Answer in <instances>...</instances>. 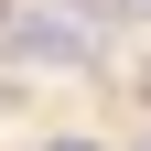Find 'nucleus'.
Segmentation results:
<instances>
[{"label":"nucleus","mask_w":151,"mask_h":151,"mask_svg":"<svg viewBox=\"0 0 151 151\" xmlns=\"http://www.w3.org/2000/svg\"><path fill=\"white\" fill-rule=\"evenodd\" d=\"M11 32V54H22V65H86V22H65V11H22V22H0Z\"/></svg>","instance_id":"f257e3e1"},{"label":"nucleus","mask_w":151,"mask_h":151,"mask_svg":"<svg viewBox=\"0 0 151 151\" xmlns=\"http://www.w3.org/2000/svg\"><path fill=\"white\" fill-rule=\"evenodd\" d=\"M65 11H86V22H97V11H108V0H65Z\"/></svg>","instance_id":"f03ea898"},{"label":"nucleus","mask_w":151,"mask_h":151,"mask_svg":"<svg viewBox=\"0 0 151 151\" xmlns=\"http://www.w3.org/2000/svg\"><path fill=\"white\" fill-rule=\"evenodd\" d=\"M54 151H97V140H54Z\"/></svg>","instance_id":"7ed1b4c3"},{"label":"nucleus","mask_w":151,"mask_h":151,"mask_svg":"<svg viewBox=\"0 0 151 151\" xmlns=\"http://www.w3.org/2000/svg\"><path fill=\"white\" fill-rule=\"evenodd\" d=\"M0 22H11V0H0Z\"/></svg>","instance_id":"20e7f679"},{"label":"nucleus","mask_w":151,"mask_h":151,"mask_svg":"<svg viewBox=\"0 0 151 151\" xmlns=\"http://www.w3.org/2000/svg\"><path fill=\"white\" fill-rule=\"evenodd\" d=\"M129 11H151V0H129Z\"/></svg>","instance_id":"39448f33"},{"label":"nucleus","mask_w":151,"mask_h":151,"mask_svg":"<svg viewBox=\"0 0 151 151\" xmlns=\"http://www.w3.org/2000/svg\"><path fill=\"white\" fill-rule=\"evenodd\" d=\"M140 151H151V140H140Z\"/></svg>","instance_id":"423d86ee"}]
</instances>
